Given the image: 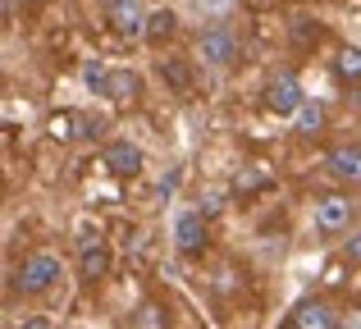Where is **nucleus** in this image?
<instances>
[{"mask_svg":"<svg viewBox=\"0 0 361 329\" xmlns=\"http://www.w3.org/2000/svg\"><path fill=\"white\" fill-rule=\"evenodd\" d=\"M238 37L229 32L224 23H206L202 32H197V46H192V64H202V69H229V64H238Z\"/></svg>","mask_w":361,"mask_h":329,"instance_id":"f257e3e1","label":"nucleus"},{"mask_svg":"<svg viewBox=\"0 0 361 329\" xmlns=\"http://www.w3.org/2000/svg\"><path fill=\"white\" fill-rule=\"evenodd\" d=\"M60 279H64L60 256H51V252H32V256H23L14 284H18V293H23V297H42V293H51Z\"/></svg>","mask_w":361,"mask_h":329,"instance_id":"f03ea898","label":"nucleus"},{"mask_svg":"<svg viewBox=\"0 0 361 329\" xmlns=\"http://www.w3.org/2000/svg\"><path fill=\"white\" fill-rule=\"evenodd\" d=\"M307 106V92H302V82L293 78V73H274L270 82H265V110L279 119H298V110Z\"/></svg>","mask_w":361,"mask_h":329,"instance_id":"7ed1b4c3","label":"nucleus"},{"mask_svg":"<svg viewBox=\"0 0 361 329\" xmlns=\"http://www.w3.org/2000/svg\"><path fill=\"white\" fill-rule=\"evenodd\" d=\"M338 325H343V311L329 297H302L288 316V329H338Z\"/></svg>","mask_w":361,"mask_h":329,"instance_id":"20e7f679","label":"nucleus"},{"mask_svg":"<svg viewBox=\"0 0 361 329\" xmlns=\"http://www.w3.org/2000/svg\"><path fill=\"white\" fill-rule=\"evenodd\" d=\"M147 14L151 9L142 5V0H106V23H110L115 37H123V42H133V37L147 32Z\"/></svg>","mask_w":361,"mask_h":329,"instance_id":"39448f33","label":"nucleus"},{"mask_svg":"<svg viewBox=\"0 0 361 329\" xmlns=\"http://www.w3.org/2000/svg\"><path fill=\"white\" fill-rule=\"evenodd\" d=\"M353 215H357V206L343 192H325L316 201V224L325 233H353Z\"/></svg>","mask_w":361,"mask_h":329,"instance_id":"423d86ee","label":"nucleus"},{"mask_svg":"<svg viewBox=\"0 0 361 329\" xmlns=\"http://www.w3.org/2000/svg\"><path fill=\"white\" fill-rule=\"evenodd\" d=\"M325 169L338 178L343 187H361V142H343L325 156Z\"/></svg>","mask_w":361,"mask_h":329,"instance_id":"0eeeda50","label":"nucleus"},{"mask_svg":"<svg viewBox=\"0 0 361 329\" xmlns=\"http://www.w3.org/2000/svg\"><path fill=\"white\" fill-rule=\"evenodd\" d=\"M174 242H178V252L183 256H197V252H206V215L202 211H183L174 220Z\"/></svg>","mask_w":361,"mask_h":329,"instance_id":"6e6552de","label":"nucleus"},{"mask_svg":"<svg viewBox=\"0 0 361 329\" xmlns=\"http://www.w3.org/2000/svg\"><path fill=\"white\" fill-rule=\"evenodd\" d=\"M106 169H110L115 178L142 174V147L128 142V137H115V142H106Z\"/></svg>","mask_w":361,"mask_h":329,"instance_id":"1a4fd4ad","label":"nucleus"},{"mask_svg":"<svg viewBox=\"0 0 361 329\" xmlns=\"http://www.w3.org/2000/svg\"><path fill=\"white\" fill-rule=\"evenodd\" d=\"M110 266H115V256H110V247L106 242H82V256H78V270H82V279H106L110 275Z\"/></svg>","mask_w":361,"mask_h":329,"instance_id":"9d476101","label":"nucleus"},{"mask_svg":"<svg viewBox=\"0 0 361 329\" xmlns=\"http://www.w3.org/2000/svg\"><path fill=\"white\" fill-rule=\"evenodd\" d=\"M174 32H178V14H174V9H151V14H147V32H142V37H147L151 46H165Z\"/></svg>","mask_w":361,"mask_h":329,"instance_id":"9b49d317","label":"nucleus"},{"mask_svg":"<svg viewBox=\"0 0 361 329\" xmlns=\"http://www.w3.org/2000/svg\"><path fill=\"white\" fill-rule=\"evenodd\" d=\"M106 97L128 106V101H137V97H142V78H137L133 69H110V87H106Z\"/></svg>","mask_w":361,"mask_h":329,"instance_id":"f8f14e48","label":"nucleus"},{"mask_svg":"<svg viewBox=\"0 0 361 329\" xmlns=\"http://www.w3.org/2000/svg\"><path fill=\"white\" fill-rule=\"evenodd\" d=\"M51 137H55V142H73V137H87V119L73 115V110H55V115H51Z\"/></svg>","mask_w":361,"mask_h":329,"instance_id":"ddd939ff","label":"nucleus"},{"mask_svg":"<svg viewBox=\"0 0 361 329\" xmlns=\"http://www.w3.org/2000/svg\"><path fill=\"white\" fill-rule=\"evenodd\" d=\"M334 78L348 82V87H357V82H361V46H338V55H334Z\"/></svg>","mask_w":361,"mask_h":329,"instance_id":"4468645a","label":"nucleus"},{"mask_svg":"<svg viewBox=\"0 0 361 329\" xmlns=\"http://www.w3.org/2000/svg\"><path fill=\"white\" fill-rule=\"evenodd\" d=\"M265 183H270V165H243L238 169V174H233V197H252L256 192V187H265Z\"/></svg>","mask_w":361,"mask_h":329,"instance_id":"2eb2a0df","label":"nucleus"},{"mask_svg":"<svg viewBox=\"0 0 361 329\" xmlns=\"http://www.w3.org/2000/svg\"><path fill=\"white\" fill-rule=\"evenodd\" d=\"M298 128L307 137H320L325 133V106H320V101H307V106L298 110Z\"/></svg>","mask_w":361,"mask_h":329,"instance_id":"dca6fc26","label":"nucleus"},{"mask_svg":"<svg viewBox=\"0 0 361 329\" xmlns=\"http://www.w3.org/2000/svg\"><path fill=\"white\" fill-rule=\"evenodd\" d=\"M82 82H87L92 97H106V87H110V69H106L101 60H87V64H82Z\"/></svg>","mask_w":361,"mask_h":329,"instance_id":"f3484780","label":"nucleus"},{"mask_svg":"<svg viewBox=\"0 0 361 329\" xmlns=\"http://www.w3.org/2000/svg\"><path fill=\"white\" fill-rule=\"evenodd\" d=\"M133 325H137V329H165V325H169V321H165V306H160V302H147V306H137Z\"/></svg>","mask_w":361,"mask_h":329,"instance_id":"a211bd4d","label":"nucleus"},{"mask_svg":"<svg viewBox=\"0 0 361 329\" xmlns=\"http://www.w3.org/2000/svg\"><path fill=\"white\" fill-rule=\"evenodd\" d=\"M316 32H320V27L311 23V18H293V42H298V46H311Z\"/></svg>","mask_w":361,"mask_h":329,"instance_id":"6ab92c4d","label":"nucleus"},{"mask_svg":"<svg viewBox=\"0 0 361 329\" xmlns=\"http://www.w3.org/2000/svg\"><path fill=\"white\" fill-rule=\"evenodd\" d=\"M197 5H202L206 14H211V23H224V14L233 9V0H197Z\"/></svg>","mask_w":361,"mask_h":329,"instance_id":"aec40b11","label":"nucleus"},{"mask_svg":"<svg viewBox=\"0 0 361 329\" xmlns=\"http://www.w3.org/2000/svg\"><path fill=\"white\" fill-rule=\"evenodd\" d=\"M343 256L353 261V266H361V229H353V233H343Z\"/></svg>","mask_w":361,"mask_h":329,"instance_id":"412c9836","label":"nucleus"},{"mask_svg":"<svg viewBox=\"0 0 361 329\" xmlns=\"http://www.w3.org/2000/svg\"><path fill=\"white\" fill-rule=\"evenodd\" d=\"M165 73H169V82H174V87H188V64L183 60H165Z\"/></svg>","mask_w":361,"mask_h":329,"instance_id":"4be33fe9","label":"nucleus"},{"mask_svg":"<svg viewBox=\"0 0 361 329\" xmlns=\"http://www.w3.org/2000/svg\"><path fill=\"white\" fill-rule=\"evenodd\" d=\"M338 329H361V306H353V311H343V325Z\"/></svg>","mask_w":361,"mask_h":329,"instance_id":"5701e85b","label":"nucleus"},{"mask_svg":"<svg viewBox=\"0 0 361 329\" xmlns=\"http://www.w3.org/2000/svg\"><path fill=\"white\" fill-rule=\"evenodd\" d=\"M18 329H55L51 321H46V316H27V321L23 325H18Z\"/></svg>","mask_w":361,"mask_h":329,"instance_id":"b1692460","label":"nucleus"},{"mask_svg":"<svg viewBox=\"0 0 361 329\" xmlns=\"http://www.w3.org/2000/svg\"><path fill=\"white\" fill-rule=\"evenodd\" d=\"M220 211V192H211V197H202V215H215Z\"/></svg>","mask_w":361,"mask_h":329,"instance_id":"393cba45","label":"nucleus"},{"mask_svg":"<svg viewBox=\"0 0 361 329\" xmlns=\"http://www.w3.org/2000/svg\"><path fill=\"white\" fill-rule=\"evenodd\" d=\"M14 5H32V0H14Z\"/></svg>","mask_w":361,"mask_h":329,"instance_id":"a878e982","label":"nucleus"}]
</instances>
